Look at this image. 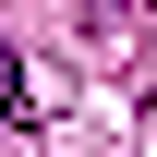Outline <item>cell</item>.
<instances>
[{
	"instance_id": "1",
	"label": "cell",
	"mask_w": 157,
	"mask_h": 157,
	"mask_svg": "<svg viewBox=\"0 0 157 157\" xmlns=\"http://www.w3.org/2000/svg\"><path fill=\"white\" fill-rule=\"evenodd\" d=\"M24 109H36V97H24V60L0 48V121H24Z\"/></svg>"
}]
</instances>
